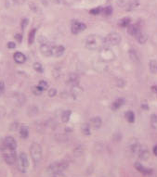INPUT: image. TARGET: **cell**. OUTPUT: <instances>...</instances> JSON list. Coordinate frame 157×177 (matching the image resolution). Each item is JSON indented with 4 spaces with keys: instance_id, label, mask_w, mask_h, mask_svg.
I'll list each match as a JSON object with an SVG mask.
<instances>
[{
    "instance_id": "7a4b0ae2",
    "label": "cell",
    "mask_w": 157,
    "mask_h": 177,
    "mask_svg": "<svg viewBox=\"0 0 157 177\" xmlns=\"http://www.w3.org/2000/svg\"><path fill=\"white\" fill-rule=\"evenodd\" d=\"M30 155L33 161L37 164L40 162L42 159V148L41 145L37 143H33L30 147Z\"/></svg>"
},
{
    "instance_id": "7c38bea8",
    "label": "cell",
    "mask_w": 157,
    "mask_h": 177,
    "mask_svg": "<svg viewBox=\"0 0 157 177\" xmlns=\"http://www.w3.org/2000/svg\"><path fill=\"white\" fill-rule=\"evenodd\" d=\"M65 51L64 46H53L52 48V56L54 57H61V55H63Z\"/></svg>"
},
{
    "instance_id": "d4e9b609",
    "label": "cell",
    "mask_w": 157,
    "mask_h": 177,
    "mask_svg": "<svg viewBox=\"0 0 157 177\" xmlns=\"http://www.w3.org/2000/svg\"><path fill=\"white\" fill-rule=\"evenodd\" d=\"M151 125L152 128L157 129V115L156 114H152L151 116Z\"/></svg>"
},
{
    "instance_id": "603a6c76",
    "label": "cell",
    "mask_w": 157,
    "mask_h": 177,
    "mask_svg": "<svg viewBox=\"0 0 157 177\" xmlns=\"http://www.w3.org/2000/svg\"><path fill=\"white\" fill-rule=\"evenodd\" d=\"M70 116H71V111H66L62 113L61 115V120L63 123H68L69 121V119H70Z\"/></svg>"
},
{
    "instance_id": "277c9868",
    "label": "cell",
    "mask_w": 157,
    "mask_h": 177,
    "mask_svg": "<svg viewBox=\"0 0 157 177\" xmlns=\"http://www.w3.org/2000/svg\"><path fill=\"white\" fill-rule=\"evenodd\" d=\"M17 166L20 172H26L29 168V160L28 157L24 152L20 153L17 160Z\"/></svg>"
},
{
    "instance_id": "44dd1931",
    "label": "cell",
    "mask_w": 157,
    "mask_h": 177,
    "mask_svg": "<svg viewBox=\"0 0 157 177\" xmlns=\"http://www.w3.org/2000/svg\"><path fill=\"white\" fill-rule=\"evenodd\" d=\"M35 33H36V29H33L29 34V37H28V43L29 45H32L34 41V37H35Z\"/></svg>"
},
{
    "instance_id": "cb8c5ba5",
    "label": "cell",
    "mask_w": 157,
    "mask_h": 177,
    "mask_svg": "<svg viewBox=\"0 0 157 177\" xmlns=\"http://www.w3.org/2000/svg\"><path fill=\"white\" fill-rule=\"evenodd\" d=\"M130 24V19L129 18H124L119 21V25L121 27H127Z\"/></svg>"
},
{
    "instance_id": "484cf974",
    "label": "cell",
    "mask_w": 157,
    "mask_h": 177,
    "mask_svg": "<svg viewBox=\"0 0 157 177\" xmlns=\"http://www.w3.org/2000/svg\"><path fill=\"white\" fill-rule=\"evenodd\" d=\"M32 92L34 93V95H35V96H40L41 94H42V92H43V90L37 85V86H34V87L32 88Z\"/></svg>"
},
{
    "instance_id": "83f0119b",
    "label": "cell",
    "mask_w": 157,
    "mask_h": 177,
    "mask_svg": "<svg viewBox=\"0 0 157 177\" xmlns=\"http://www.w3.org/2000/svg\"><path fill=\"white\" fill-rule=\"evenodd\" d=\"M38 86L43 90V91H44V90L48 89L49 84H48V82H46V81H40V82H39V84H38Z\"/></svg>"
},
{
    "instance_id": "3957f363",
    "label": "cell",
    "mask_w": 157,
    "mask_h": 177,
    "mask_svg": "<svg viewBox=\"0 0 157 177\" xmlns=\"http://www.w3.org/2000/svg\"><path fill=\"white\" fill-rule=\"evenodd\" d=\"M68 167V163L65 161H57V162H53L52 164H50L48 167V172L51 174H59V172H62L65 171Z\"/></svg>"
},
{
    "instance_id": "d6a6232c",
    "label": "cell",
    "mask_w": 157,
    "mask_h": 177,
    "mask_svg": "<svg viewBox=\"0 0 157 177\" xmlns=\"http://www.w3.org/2000/svg\"><path fill=\"white\" fill-rule=\"evenodd\" d=\"M5 91V82L3 81H0V96L2 95Z\"/></svg>"
},
{
    "instance_id": "2e32d148",
    "label": "cell",
    "mask_w": 157,
    "mask_h": 177,
    "mask_svg": "<svg viewBox=\"0 0 157 177\" xmlns=\"http://www.w3.org/2000/svg\"><path fill=\"white\" fill-rule=\"evenodd\" d=\"M20 135L22 138H27L29 135V128L26 125H22L20 129Z\"/></svg>"
},
{
    "instance_id": "7402d4cb",
    "label": "cell",
    "mask_w": 157,
    "mask_h": 177,
    "mask_svg": "<svg viewBox=\"0 0 157 177\" xmlns=\"http://www.w3.org/2000/svg\"><path fill=\"white\" fill-rule=\"evenodd\" d=\"M149 66H150V70L152 73H157V62L155 60H151Z\"/></svg>"
},
{
    "instance_id": "836d02e7",
    "label": "cell",
    "mask_w": 157,
    "mask_h": 177,
    "mask_svg": "<svg viewBox=\"0 0 157 177\" xmlns=\"http://www.w3.org/2000/svg\"><path fill=\"white\" fill-rule=\"evenodd\" d=\"M27 24H28V19H23L22 21V29L23 30L25 28V27L27 26Z\"/></svg>"
},
{
    "instance_id": "f546056e",
    "label": "cell",
    "mask_w": 157,
    "mask_h": 177,
    "mask_svg": "<svg viewBox=\"0 0 157 177\" xmlns=\"http://www.w3.org/2000/svg\"><path fill=\"white\" fill-rule=\"evenodd\" d=\"M102 9H101L100 7H96V9H91L89 12H90V14H92V15H98V14H100V12H102Z\"/></svg>"
},
{
    "instance_id": "ffe728a7",
    "label": "cell",
    "mask_w": 157,
    "mask_h": 177,
    "mask_svg": "<svg viewBox=\"0 0 157 177\" xmlns=\"http://www.w3.org/2000/svg\"><path fill=\"white\" fill-rule=\"evenodd\" d=\"M81 131L85 135H90V126L88 123H84L81 127Z\"/></svg>"
},
{
    "instance_id": "ba28073f",
    "label": "cell",
    "mask_w": 157,
    "mask_h": 177,
    "mask_svg": "<svg viewBox=\"0 0 157 177\" xmlns=\"http://www.w3.org/2000/svg\"><path fill=\"white\" fill-rule=\"evenodd\" d=\"M4 147H6L7 148L10 149H16L17 148V142L12 136H7L5 139H4Z\"/></svg>"
},
{
    "instance_id": "d590c367",
    "label": "cell",
    "mask_w": 157,
    "mask_h": 177,
    "mask_svg": "<svg viewBox=\"0 0 157 177\" xmlns=\"http://www.w3.org/2000/svg\"><path fill=\"white\" fill-rule=\"evenodd\" d=\"M15 39L19 42V43H21L22 40V34H15Z\"/></svg>"
},
{
    "instance_id": "f1b7e54d",
    "label": "cell",
    "mask_w": 157,
    "mask_h": 177,
    "mask_svg": "<svg viewBox=\"0 0 157 177\" xmlns=\"http://www.w3.org/2000/svg\"><path fill=\"white\" fill-rule=\"evenodd\" d=\"M34 69L36 70L37 72H43V67L39 62H35L34 64Z\"/></svg>"
},
{
    "instance_id": "9a60e30c",
    "label": "cell",
    "mask_w": 157,
    "mask_h": 177,
    "mask_svg": "<svg viewBox=\"0 0 157 177\" xmlns=\"http://www.w3.org/2000/svg\"><path fill=\"white\" fill-rule=\"evenodd\" d=\"M136 39H137V41H138L139 44H145L147 41V35L145 34L144 33H142L141 31H139V32L136 35Z\"/></svg>"
},
{
    "instance_id": "74e56055",
    "label": "cell",
    "mask_w": 157,
    "mask_h": 177,
    "mask_svg": "<svg viewBox=\"0 0 157 177\" xmlns=\"http://www.w3.org/2000/svg\"><path fill=\"white\" fill-rule=\"evenodd\" d=\"M152 90L154 91L155 94H157V85H154V86H152Z\"/></svg>"
},
{
    "instance_id": "5b68a950",
    "label": "cell",
    "mask_w": 157,
    "mask_h": 177,
    "mask_svg": "<svg viewBox=\"0 0 157 177\" xmlns=\"http://www.w3.org/2000/svg\"><path fill=\"white\" fill-rule=\"evenodd\" d=\"M3 158L5 160V161L9 165H12L16 162L17 160V155L14 149L7 148L6 147H4L3 148Z\"/></svg>"
},
{
    "instance_id": "52a82bcc",
    "label": "cell",
    "mask_w": 157,
    "mask_h": 177,
    "mask_svg": "<svg viewBox=\"0 0 157 177\" xmlns=\"http://www.w3.org/2000/svg\"><path fill=\"white\" fill-rule=\"evenodd\" d=\"M86 29V25L83 22L77 21H72V26H71V31L73 34H77L80 32H83Z\"/></svg>"
},
{
    "instance_id": "f35d334b",
    "label": "cell",
    "mask_w": 157,
    "mask_h": 177,
    "mask_svg": "<svg viewBox=\"0 0 157 177\" xmlns=\"http://www.w3.org/2000/svg\"><path fill=\"white\" fill-rule=\"evenodd\" d=\"M154 154L155 156H157V145H155L154 148Z\"/></svg>"
},
{
    "instance_id": "30bf717a",
    "label": "cell",
    "mask_w": 157,
    "mask_h": 177,
    "mask_svg": "<svg viewBox=\"0 0 157 177\" xmlns=\"http://www.w3.org/2000/svg\"><path fill=\"white\" fill-rule=\"evenodd\" d=\"M135 168H136L139 172H142V174H151L152 172V169H149V168L144 167L143 165L141 164V163H139V162H136V163H135Z\"/></svg>"
},
{
    "instance_id": "ac0fdd59",
    "label": "cell",
    "mask_w": 157,
    "mask_h": 177,
    "mask_svg": "<svg viewBox=\"0 0 157 177\" xmlns=\"http://www.w3.org/2000/svg\"><path fill=\"white\" fill-rule=\"evenodd\" d=\"M124 103H125V100L123 99V98H118V99L115 100V101L113 103L112 109H113V111H116V109H118L119 108L122 107Z\"/></svg>"
},
{
    "instance_id": "9c48e42d",
    "label": "cell",
    "mask_w": 157,
    "mask_h": 177,
    "mask_svg": "<svg viewBox=\"0 0 157 177\" xmlns=\"http://www.w3.org/2000/svg\"><path fill=\"white\" fill-rule=\"evenodd\" d=\"M52 48H53V46H51L50 45L42 44L40 46V51L44 56L49 57V56H52Z\"/></svg>"
},
{
    "instance_id": "e0dca14e",
    "label": "cell",
    "mask_w": 157,
    "mask_h": 177,
    "mask_svg": "<svg viewBox=\"0 0 157 177\" xmlns=\"http://www.w3.org/2000/svg\"><path fill=\"white\" fill-rule=\"evenodd\" d=\"M140 31V29L138 27V25H130L128 26V30L127 32L130 35H133V36H136L137 34Z\"/></svg>"
},
{
    "instance_id": "d6986e66",
    "label": "cell",
    "mask_w": 157,
    "mask_h": 177,
    "mask_svg": "<svg viewBox=\"0 0 157 177\" xmlns=\"http://www.w3.org/2000/svg\"><path fill=\"white\" fill-rule=\"evenodd\" d=\"M125 117L128 123H134L135 121V114L131 111H127L125 114Z\"/></svg>"
},
{
    "instance_id": "4fadbf2b",
    "label": "cell",
    "mask_w": 157,
    "mask_h": 177,
    "mask_svg": "<svg viewBox=\"0 0 157 177\" xmlns=\"http://www.w3.org/2000/svg\"><path fill=\"white\" fill-rule=\"evenodd\" d=\"M138 154H139V159L142 160H147L149 159V157H150V153H149V150H148L147 148H140Z\"/></svg>"
},
{
    "instance_id": "8992f818",
    "label": "cell",
    "mask_w": 157,
    "mask_h": 177,
    "mask_svg": "<svg viewBox=\"0 0 157 177\" xmlns=\"http://www.w3.org/2000/svg\"><path fill=\"white\" fill-rule=\"evenodd\" d=\"M121 42V35L117 33H111L105 37V45L106 46H117Z\"/></svg>"
},
{
    "instance_id": "4dcf8cb0",
    "label": "cell",
    "mask_w": 157,
    "mask_h": 177,
    "mask_svg": "<svg viewBox=\"0 0 157 177\" xmlns=\"http://www.w3.org/2000/svg\"><path fill=\"white\" fill-rule=\"evenodd\" d=\"M79 89H81V88H79V87H78V86H73L72 93H73V95L74 97H77V96H79V95H80L81 90H79Z\"/></svg>"
},
{
    "instance_id": "4316f807",
    "label": "cell",
    "mask_w": 157,
    "mask_h": 177,
    "mask_svg": "<svg viewBox=\"0 0 157 177\" xmlns=\"http://www.w3.org/2000/svg\"><path fill=\"white\" fill-rule=\"evenodd\" d=\"M113 12V9L112 7H106L102 9V13L105 15V16H109V15H111Z\"/></svg>"
},
{
    "instance_id": "8fae6325",
    "label": "cell",
    "mask_w": 157,
    "mask_h": 177,
    "mask_svg": "<svg viewBox=\"0 0 157 177\" xmlns=\"http://www.w3.org/2000/svg\"><path fill=\"white\" fill-rule=\"evenodd\" d=\"M13 58H14V60L16 61L17 63H19V64L24 63L25 60H26L25 55H24V54H22V52H16V53H14V55H13Z\"/></svg>"
},
{
    "instance_id": "8d00e7d4",
    "label": "cell",
    "mask_w": 157,
    "mask_h": 177,
    "mask_svg": "<svg viewBox=\"0 0 157 177\" xmlns=\"http://www.w3.org/2000/svg\"><path fill=\"white\" fill-rule=\"evenodd\" d=\"M52 177H65V175L62 174V172H59V174H52Z\"/></svg>"
},
{
    "instance_id": "6da1fadb",
    "label": "cell",
    "mask_w": 157,
    "mask_h": 177,
    "mask_svg": "<svg viewBox=\"0 0 157 177\" xmlns=\"http://www.w3.org/2000/svg\"><path fill=\"white\" fill-rule=\"evenodd\" d=\"M105 46V38H102L98 34H90L86 39V48L89 50H100L103 49Z\"/></svg>"
},
{
    "instance_id": "e575fe53",
    "label": "cell",
    "mask_w": 157,
    "mask_h": 177,
    "mask_svg": "<svg viewBox=\"0 0 157 177\" xmlns=\"http://www.w3.org/2000/svg\"><path fill=\"white\" fill-rule=\"evenodd\" d=\"M7 48H10V49H13L16 48V44L14 42H9L7 43Z\"/></svg>"
},
{
    "instance_id": "5bb4252c",
    "label": "cell",
    "mask_w": 157,
    "mask_h": 177,
    "mask_svg": "<svg viewBox=\"0 0 157 177\" xmlns=\"http://www.w3.org/2000/svg\"><path fill=\"white\" fill-rule=\"evenodd\" d=\"M101 123H102V121H101V119L100 117H94L90 121V124L95 129H99L101 126Z\"/></svg>"
},
{
    "instance_id": "1f68e13d",
    "label": "cell",
    "mask_w": 157,
    "mask_h": 177,
    "mask_svg": "<svg viewBox=\"0 0 157 177\" xmlns=\"http://www.w3.org/2000/svg\"><path fill=\"white\" fill-rule=\"evenodd\" d=\"M56 94H57V91H56V89L55 88H51V89H49V96L50 97H53L56 96Z\"/></svg>"
}]
</instances>
